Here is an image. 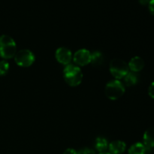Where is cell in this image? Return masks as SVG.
<instances>
[{"mask_svg": "<svg viewBox=\"0 0 154 154\" xmlns=\"http://www.w3.org/2000/svg\"><path fill=\"white\" fill-rule=\"evenodd\" d=\"M91 61V54L87 49H81L77 51L74 55V62L81 66H87Z\"/></svg>", "mask_w": 154, "mask_h": 154, "instance_id": "6", "label": "cell"}, {"mask_svg": "<svg viewBox=\"0 0 154 154\" xmlns=\"http://www.w3.org/2000/svg\"><path fill=\"white\" fill-rule=\"evenodd\" d=\"M55 57L59 63L67 66L72 59V51L66 48H60L56 51Z\"/></svg>", "mask_w": 154, "mask_h": 154, "instance_id": "7", "label": "cell"}, {"mask_svg": "<svg viewBox=\"0 0 154 154\" xmlns=\"http://www.w3.org/2000/svg\"><path fill=\"white\" fill-rule=\"evenodd\" d=\"M138 82V76L135 72H129L124 77V83L127 87H132Z\"/></svg>", "mask_w": 154, "mask_h": 154, "instance_id": "13", "label": "cell"}, {"mask_svg": "<svg viewBox=\"0 0 154 154\" xmlns=\"http://www.w3.org/2000/svg\"><path fill=\"white\" fill-rule=\"evenodd\" d=\"M149 5V11L152 14H154V0H151L150 3L148 4Z\"/></svg>", "mask_w": 154, "mask_h": 154, "instance_id": "18", "label": "cell"}, {"mask_svg": "<svg viewBox=\"0 0 154 154\" xmlns=\"http://www.w3.org/2000/svg\"><path fill=\"white\" fill-rule=\"evenodd\" d=\"M126 144L122 141H114L108 146L111 154H123L126 150Z\"/></svg>", "mask_w": 154, "mask_h": 154, "instance_id": "9", "label": "cell"}, {"mask_svg": "<svg viewBox=\"0 0 154 154\" xmlns=\"http://www.w3.org/2000/svg\"><path fill=\"white\" fill-rule=\"evenodd\" d=\"M14 60L17 64L20 67H29L33 64L35 57L31 51L24 49L16 53Z\"/></svg>", "mask_w": 154, "mask_h": 154, "instance_id": "5", "label": "cell"}, {"mask_svg": "<svg viewBox=\"0 0 154 154\" xmlns=\"http://www.w3.org/2000/svg\"><path fill=\"white\" fill-rule=\"evenodd\" d=\"M110 72L111 75L116 79H121L123 78L129 73V66L127 63L123 60L120 59H114L111 60L109 66Z\"/></svg>", "mask_w": 154, "mask_h": 154, "instance_id": "3", "label": "cell"}, {"mask_svg": "<svg viewBox=\"0 0 154 154\" xmlns=\"http://www.w3.org/2000/svg\"><path fill=\"white\" fill-rule=\"evenodd\" d=\"M143 140L146 147L149 149L154 147V127H151L146 130L143 136Z\"/></svg>", "mask_w": 154, "mask_h": 154, "instance_id": "10", "label": "cell"}, {"mask_svg": "<svg viewBox=\"0 0 154 154\" xmlns=\"http://www.w3.org/2000/svg\"><path fill=\"white\" fill-rule=\"evenodd\" d=\"M104 62V56L99 51H96L91 54V61L90 63H92L93 66H99L103 64Z\"/></svg>", "mask_w": 154, "mask_h": 154, "instance_id": "14", "label": "cell"}, {"mask_svg": "<svg viewBox=\"0 0 154 154\" xmlns=\"http://www.w3.org/2000/svg\"><path fill=\"white\" fill-rule=\"evenodd\" d=\"M63 154H78V153H77L76 150H74V149L69 148L67 149V150H65Z\"/></svg>", "mask_w": 154, "mask_h": 154, "instance_id": "19", "label": "cell"}, {"mask_svg": "<svg viewBox=\"0 0 154 154\" xmlns=\"http://www.w3.org/2000/svg\"><path fill=\"white\" fill-rule=\"evenodd\" d=\"M151 0H138V2H140V4L143 5H148L150 3V2Z\"/></svg>", "mask_w": 154, "mask_h": 154, "instance_id": "20", "label": "cell"}, {"mask_svg": "<svg viewBox=\"0 0 154 154\" xmlns=\"http://www.w3.org/2000/svg\"><path fill=\"white\" fill-rule=\"evenodd\" d=\"M63 75L66 82L71 87H77L83 80V74L78 66L69 64L65 67Z\"/></svg>", "mask_w": 154, "mask_h": 154, "instance_id": "2", "label": "cell"}, {"mask_svg": "<svg viewBox=\"0 0 154 154\" xmlns=\"http://www.w3.org/2000/svg\"><path fill=\"white\" fill-rule=\"evenodd\" d=\"M128 66H129V69L132 72L136 73V72H140V71H141L144 69V61L141 57H135L129 61Z\"/></svg>", "mask_w": 154, "mask_h": 154, "instance_id": "8", "label": "cell"}, {"mask_svg": "<svg viewBox=\"0 0 154 154\" xmlns=\"http://www.w3.org/2000/svg\"><path fill=\"white\" fill-rule=\"evenodd\" d=\"M125 93L124 85L118 80L110 81L105 87V94L111 100H117Z\"/></svg>", "mask_w": 154, "mask_h": 154, "instance_id": "4", "label": "cell"}, {"mask_svg": "<svg viewBox=\"0 0 154 154\" xmlns=\"http://www.w3.org/2000/svg\"><path fill=\"white\" fill-rule=\"evenodd\" d=\"M9 70V63L6 60L0 61V76L5 75Z\"/></svg>", "mask_w": 154, "mask_h": 154, "instance_id": "15", "label": "cell"}, {"mask_svg": "<svg viewBox=\"0 0 154 154\" xmlns=\"http://www.w3.org/2000/svg\"><path fill=\"white\" fill-rule=\"evenodd\" d=\"M99 154H111L110 153H106V152H104V153H101Z\"/></svg>", "mask_w": 154, "mask_h": 154, "instance_id": "21", "label": "cell"}, {"mask_svg": "<svg viewBox=\"0 0 154 154\" xmlns=\"http://www.w3.org/2000/svg\"><path fill=\"white\" fill-rule=\"evenodd\" d=\"M148 93L149 96H150L152 99H154V81L153 83H151V84H150V87H149Z\"/></svg>", "mask_w": 154, "mask_h": 154, "instance_id": "17", "label": "cell"}, {"mask_svg": "<svg viewBox=\"0 0 154 154\" xmlns=\"http://www.w3.org/2000/svg\"><path fill=\"white\" fill-rule=\"evenodd\" d=\"M78 154H96V153H95L94 150H92V149L84 148L80 150L78 153Z\"/></svg>", "mask_w": 154, "mask_h": 154, "instance_id": "16", "label": "cell"}, {"mask_svg": "<svg viewBox=\"0 0 154 154\" xmlns=\"http://www.w3.org/2000/svg\"><path fill=\"white\" fill-rule=\"evenodd\" d=\"M17 45L14 40L7 35L0 36V56L4 60L13 58L16 54Z\"/></svg>", "mask_w": 154, "mask_h": 154, "instance_id": "1", "label": "cell"}, {"mask_svg": "<svg viewBox=\"0 0 154 154\" xmlns=\"http://www.w3.org/2000/svg\"><path fill=\"white\" fill-rule=\"evenodd\" d=\"M95 147H96V150L99 151V153H104L107 148L108 147V141L105 139V138L102 137H99L96 139V142H95Z\"/></svg>", "mask_w": 154, "mask_h": 154, "instance_id": "12", "label": "cell"}, {"mask_svg": "<svg viewBox=\"0 0 154 154\" xmlns=\"http://www.w3.org/2000/svg\"><path fill=\"white\" fill-rule=\"evenodd\" d=\"M147 148L142 143H135L129 149V154H146Z\"/></svg>", "mask_w": 154, "mask_h": 154, "instance_id": "11", "label": "cell"}]
</instances>
